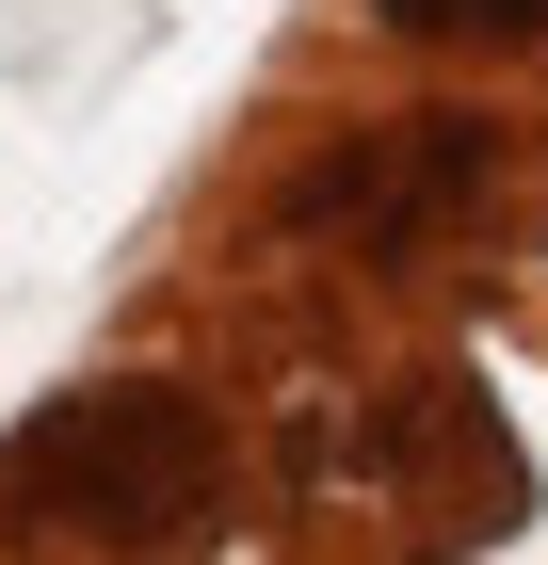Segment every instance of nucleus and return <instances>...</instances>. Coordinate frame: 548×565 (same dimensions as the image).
Returning <instances> with one entry per match:
<instances>
[{"label": "nucleus", "instance_id": "nucleus-1", "mask_svg": "<svg viewBox=\"0 0 548 565\" xmlns=\"http://www.w3.org/2000/svg\"><path fill=\"white\" fill-rule=\"evenodd\" d=\"M226 518V436L178 372H114L65 388L0 436V533L17 550H97V565H162Z\"/></svg>", "mask_w": 548, "mask_h": 565}, {"label": "nucleus", "instance_id": "nucleus-2", "mask_svg": "<svg viewBox=\"0 0 548 565\" xmlns=\"http://www.w3.org/2000/svg\"><path fill=\"white\" fill-rule=\"evenodd\" d=\"M484 178H501V146L452 130V114H420V146H339L291 211L307 226H339V211H355V226H404V211H436V194H484Z\"/></svg>", "mask_w": 548, "mask_h": 565}, {"label": "nucleus", "instance_id": "nucleus-3", "mask_svg": "<svg viewBox=\"0 0 548 565\" xmlns=\"http://www.w3.org/2000/svg\"><path fill=\"white\" fill-rule=\"evenodd\" d=\"M387 33H420V49H533L548 33V0H372Z\"/></svg>", "mask_w": 548, "mask_h": 565}]
</instances>
